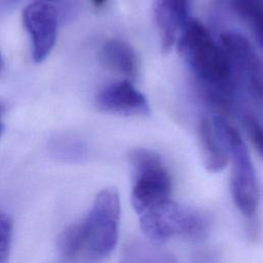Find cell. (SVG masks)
<instances>
[{"label": "cell", "instance_id": "12", "mask_svg": "<svg viewBox=\"0 0 263 263\" xmlns=\"http://www.w3.org/2000/svg\"><path fill=\"white\" fill-rule=\"evenodd\" d=\"M119 263H175V259L159 247L136 239L124 247Z\"/></svg>", "mask_w": 263, "mask_h": 263}, {"label": "cell", "instance_id": "15", "mask_svg": "<svg viewBox=\"0 0 263 263\" xmlns=\"http://www.w3.org/2000/svg\"><path fill=\"white\" fill-rule=\"evenodd\" d=\"M243 125L253 146L263 157V126L252 115L243 117Z\"/></svg>", "mask_w": 263, "mask_h": 263}, {"label": "cell", "instance_id": "14", "mask_svg": "<svg viewBox=\"0 0 263 263\" xmlns=\"http://www.w3.org/2000/svg\"><path fill=\"white\" fill-rule=\"evenodd\" d=\"M12 236V223L10 218L0 212V263H6L9 255Z\"/></svg>", "mask_w": 263, "mask_h": 263}, {"label": "cell", "instance_id": "7", "mask_svg": "<svg viewBox=\"0 0 263 263\" xmlns=\"http://www.w3.org/2000/svg\"><path fill=\"white\" fill-rule=\"evenodd\" d=\"M23 21L31 38L33 60L35 63H42L55 44L57 9L47 2L36 1L25 8Z\"/></svg>", "mask_w": 263, "mask_h": 263}, {"label": "cell", "instance_id": "9", "mask_svg": "<svg viewBox=\"0 0 263 263\" xmlns=\"http://www.w3.org/2000/svg\"><path fill=\"white\" fill-rule=\"evenodd\" d=\"M191 0H158L154 15L160 31L161 50L168 52L191 20L189 16Z\"/></svg>", "mask_w": 263, "mask_h": 263}, {"label": "cell", "instance_id": "16", "mask_svg": "<svg viewBox=\"0 0 263 263\" xmlns=\"http://www.w3.org/2000/svg\"><path fill=\"white\" fill-rule=\"evenodd\" d=\"M91 1H92L93 5H95L96 7H101V6H103V5L106 3L107 0H91Z\"/></svg>", "mask_w": 263, "mask_h": 263}, {"label": "cell", "instance_id": "3", "mask_svg": "<svg viewBox=\"0 0 263 263\" xmlns=\"http://www.w3.org/2000/svg\"><path fill=\"white\" fill-rule=\"evenodd\" d=\"M145 235L162 242L172 237L203 239L210 230L209 216L201 211L178 204L171 198L138 214Z\"/></svg>", "mask_w": 263, "mask_h": 263}, {"label": "cell", "instance_id": "13", "mask_svg": "<svg viewBox=\"0 0 263 263\" xmlns=\"http://www.w3.org/2000/svg\"><path fill=\"white\" fill-rule=\"evenodd\" d=\"M230 8L251 29L263 50V0H228Z\"/></svg>", "mask_w": 263, "mask_h": 263}, {"label": "cell", "instance_id": "11", "mask_svg": "<svg viewBox=\"0 0 263 263\" xmlns=\"http://www.w3.org/2000/svg\"><path fill=\"white\" fill-rule=\"evenodd\" d=\"M100 61L109 70L134 78L138 71L137 57L134 48L124 40L110 39L100 49Z\"/></svg>", "mask_w": 263, "mask_h": 263}, {"label": "cell", "instance_id": "1", "mask_svg": "<svg viewBox=\"0 0 263 263\" xmlns=\"http://www.w3.org/2000/svg\"><path fill=\"white\" fill-rule=\"evenodd\" d=\"M177 49L208 103L227 111L234 88L233 70L224 49L203 24L191 18L177 40Z\"/></svg>", "mask_w": 263, "mask_h": 263}, {"label": "cell", "instance_id": "10", "mask_svg": "<svg viewBox=\"0 0 263 263\" xmlns=\"http://www.w3.org/2000/svg\"><path fill=\"white\" fill-rule=\"evenodd\" d=\"M197 137L204 167L213 173L222 171L227 164L229 155L213 120L205 117L200 119Z\"/></svg>", "mask_w": 263, "mask_h": 263}, {"label": "cell", "instance_id": "17", "mask_svg": "<svg viewBox=\"0 0 263 263\" xmlns=\"http://www.w3.org/2000/svg\"><path fill=\"white\" fill-rule=\"evenodd\" d=\"M1 118H2V107H1V105H0V135H1L2 129H3V124H2Z\"/></svg>", "mask_w": 263, "mask_h": 263}, {"label": "cell", "instance_id": "19", "mask_svg": "<svg viewBox=\"0 0 263 263\" xmlns=\"http://www.w3.org/2000/svg\"><path fill=\"white\" fill-rule=\"evenodd\" d=\"M43 1H44V2H45V1H51V0H43Z\"/></svg>", "mask_w": 263, "mask_h": 263}, {"label": "cell", "instance_id": "8", "mask_svg": "<svg viewBox=\"0 0 263 263\" xmlns=\"http://www.w3.org/2000/svg\"><path fill=\"white\" fill-rule=\"evenodd\" d=\"M96 107L105 113L120 116H147L150 106L146 97L128 79L109 83L96 96Z\"/></svg>", "mask_w": 263, "mask_h": 263}, {"label": "cell", "instance_id": "2", "mask_svg": "<svg viewBox=\"0 0 263 263\" xmlns=\"http://www.w3.org/2000/svg\"><path fill=\"white\" fill-rule=\"evenodd\" d=\"M120 200L116 189L98 193L87 215L68 226L58 242L59 252L68 262H97L112 253L118 238Z\"/></svg>", "mask_w": 263, "mask_h": 263}, {"label": "cell", "instance_id": "18", "mask_svg": "<svg viewBox=\"0 0 263 263\" xmlns=\"http://www.w3.org/2000/svg\"><path fill=\"white\" fill-rule=\"evenodd\" d=\"M2 66H3V60H2V57H1V53H0V70H1Z\"/></svg>", "mask_w": 263, "mask_h": 263}, {"label": "cell", "instance_id": "5", "mask_svg": "<svg viewBox=\"0 0 263 263\" xmlns=\"http://www.w3.org/2000/svg\"><path fill=\"white\" fill-rule=\"evenodd\" d=\"M127 158L132 170V203L137 214L171 198V177L159 154L147 148H134Z\"/></svg>", "mask_w": 263, "mask_h": 263}, {"label": "cell", "instance_id": "6", "mask_svg": "<svg viewBox=\"0 0 263 263\" xmlns=\"http://www.w3.org/2000/svg\"><path fill=\"white\" fill-rule=\"evenodd\" d=\"M220 37L232 70H235L250 90L263 101V64L253 45L236 32H224Z\"/></svg>", "mask_w": 263, "mask_h": 263}, {"label": "cell", "instance_id": "4", "mask_svg": "<svg viewBox=\"0 0 263 263\" xmlns=\"http://www.w3.org/2000/svg\"><path fill=\"white\" fill-rule=\"evenodd\" d=\"M232 162L231 193L239 211L248 218L255 216L258 205V186L249 150L239 133L222 116L213 119Z\"/></svg>", "mask_w": 263, "mask_h": 263}]
</instances>
